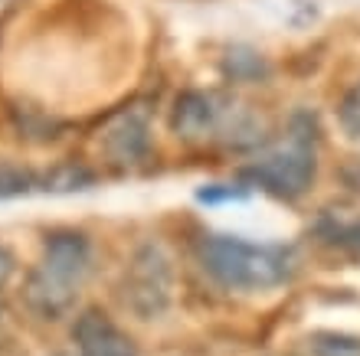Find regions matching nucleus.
<instances>
[{"label": "nucleus", "mask_w": 360, "mask_h": 356, "mask_svg": "<svg viewBox=\"0 0 360 356\" xmlns=\"http://www.w3.org/2000/svg\"><path fill=\"white\" fill-rule=\"evenodd\" d=\"M92 272V245L76 229H59L43 239V255L30 268L23 304L39 320H59L76 308V298Z\"/></svg>", "instance_id": "nucleus-1"}, {"label": "nucleus", "mask_w": 360, "mask_h": 356, "mask_svg": "<svg viewBox=\"0 0 360 356\" xmlns=\"http://www.w3.org/2000/svg\"><path fill=\"white\" fill-rule=\"evenodd\" d=\"M203 272L223 288L266 291L292 278L295 252L285 245H259L239 235H203L197 245Z\"/></svg>", "instance_id": "nucleus-2"}, {"label": "nucleus", "mask_w": 360, "mask_h": 356, "mask_svg": "<svg viewBox=\"0 0 360 356\" xmlns=\"http://www.w3.org/2000/svg\"><path fill=\"white\" fill-rule=\"evenodd\" d=\"M314 170H318V160H314V118L295 114L288 147L252 160L249 167L239 170V180L249 190L259 187L262 193H269L275 199H298L314 183Z\"/></svg>", "instance_id": "nucleus-3"}, {"label": "nucleus", "mask_w": 360, "mask_h": 356, "mask_svg": "<svg viewBox=\"0 0 360 356\" xmlns=\"http://www.w3.org/2000/svg\"><path fill=\"white\" fill-rule=\"evenodd\" d=\"M122 298L128 304V310L141 320H158L164 310L171 308L174 268L161 245L148 242L131 255V262H128L122 278Z\"/></svg>", "instance_id": "nucleus-4"}, {"label": "nucleus", "mask_w": 360, "mask_h": 356, "mask_svg": "<svg viewBox=\"0 0 360 356\" xmlns=\"http://www.w3.org/2000/svg\"><path fill=\"white\" fill-rule=\"evenodd\" d=\"M239 108L233 98L219 92H200V88H190L174 102L171 112V128L177 138H187V141H200V138H213L219 134L226 141L233 128H236Z\"/></svg>", "instance_id": "nucleus-5"}, {"label": "nucleus", "mask_w": 360, "mask_h": 356, "mask_svg": "<svg viewBox=\"0 0 360 356\" xmlns=\"http://www.w3.org/2000/svg\"><path fill=\"white\" fill-rule=\"evenodd\" d=\"M72 343L82 356H138L134 340L98 308H89L76 317Z\"/></svg>", "instance_id": "nucleus-6"}, {"label": "nucleus", "mask_w": 360, "mask_h": 356, "mask_svg": "<svg viewBox=\"0 0 360 356\" xmlns=\"http://www.w3.org/2000/svg\"><path fill=\"white\" fill-rule=\"evenodd\" d=\"M151 150V128L144 112H128L115 118L112 128L105 131V154L115 164H138Z\"/></svg>", "instance_id": "nucleus-7"}, {"label": "nucleus", "mask_w": 360, "mask_h": 356, "mask_svg": "<svg viewBox=\"0 0 360 356\" xmlns=\"http://www.w3.org/2000/svg\"><path fill=\"white\" fill-rule=\"evenodd\" d=\"M92 183L95 177L86 167L66 164V167H56L39 177V193H79V190H89Z\"/></svg>", "instance_id": "nucleus-8"}, {"label": "nucleus", "mask_w": 360, "mask_h": 356, "mask_svg": "<svg viewBox=\"0 0 360 356\" xmlns=\"http://www.w3.org/2000/svg\"><path fill=\"white\" fill-rule=\"evenodd\" d=\"M39 190V173L13 164H0V199H17V197H30Z\"/></svg>", "instance_id": "nucleus-9"}, {"label": "nucleus", "mask_w": 360, "mask_h": 356, "mask_svg": "<svg viewBox=\"0 0 360 356\" xmlns=\"http://www.w3.org/2000/svg\"><path fill=\"white\" fill-rule=\"evenodd\" d=\"M311 356H360V337L321 330L311 337Z\"/></svg>", "instance_id": "nucleus-10"}, {"label": "nucleus", "mask_w": 360, "mask_h": 356, "mask_svg": "<svg viewBox=\"0 0 360 356\" xmlns=\"http://www.w3.org/2000/svg\"><path fill=\"white\" fill-rule=\"evenodd\" d=\"M226 75L233 82H249V79L266 75V62H262V56H256L252 49L236 46L226 53Z\"/></svg>", "instance_id": "nucleus-11"}, {"label": "nucleus", "mask_w": 360, "mask_h": 356, "mask_svg": "<svg viewBox=\"0 0 360 356\" xmlns=\"http://www.w3.org/2000/svg\"><path fill=\"white\" fill-rule=\"evenodd\" d=\"M252 190L246 183H203L197 190V203L203 206H219V203H246Z\"/></svg>", "instance_id": "nucleus-12"}, {"label": "nucleus", "mask_w": 360, "mask_h": 356, "mask_svg": "<svg viewBox=\"0 0 360 356\" xmlns=\"http://www.w3.org/2000/svg\"><path fill=\"white\" fill-rule=\"evenodd\" d=\"M338 124H341V131L351 141H360V82L351 85L344 92V98L338 102Z\"/></svg>", "instance_id": "nucleus-13"}, {"label": "nucleus", "mask_w": 360, "mask_h": 356, "mask_svg": "<svg viewBox=\"0 0 360 356\" xmlns=\"http://www.w3.org/2000/svg\"><path fill=\"white\" fill-rule=\"evenodd\" d=\"M324 239L338 245V249H344V252H351L354 258H360V219L357 223H334L324 232Z\"/></svg>", "instance_id": "nucleus-14"}, {"label": "nucleus", "mask_w": 360, "mask_h": 356, "mask_svg": "<svg viewBox=\"0 0 360 356\" xmlns=\"http://www.w3.org/2000/svg\"><path fill=\"white\" fill-rule=\"evenodd\" d=\"M13 268H17V262H13V255H10L7 249L0 245V288H4V284H7L10 278H13Z\"/></svg>", "instance_id": "nucleus-15"}, {"label": "nucleus", "mask_w": 360, "mask_h": 356, "mask_svg": "<svg viewBox=\"0 0 360 356\" xmlns=\"http://www.w3.org/2000/svg\"><path fill=\"white\" fill-rule=\"evenodd\" d=\"M344 180H347V187L357 190V193H360V160H354L351 167L344 170Z\"/></svg>", "instance_id": "nucleus-16"}]
</instances>
